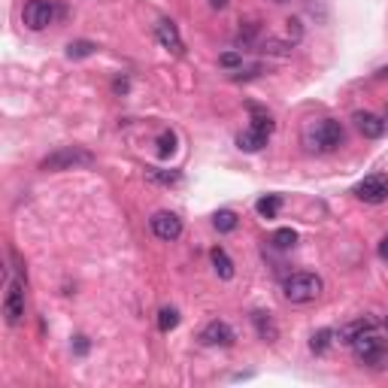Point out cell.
I'll return each mask as SVG.
<instances>
[{"instance_id":"2e32d148","label":"cell","mask_w":388,"mask_h":388,"mask_svg":"<svg viewBox=\"0 0 388 388\" xmlns=\"http://www.w3.org/2000/svg\"><path fill=\"white\" fill-rule=\"evenodd\" d=\"M249 112H252V128H255V130H261V134H267V137L273 134V130H276V121H273L261 107L249 103Z\"/></svg>"},{"instance_id":"cb8c5ba5","label":"cell","mask_w":388,"mask_h":388,"mask_svg":"<svg viewBox=\"0 0 388 388\" xmlns=\"http://www.w3.org/2000/svg\"><path fill=\"white\" fill-rule=\"evenodd\" d=\"M173 152H176V134H173V130H164V134L158 137V155L170 158Z\"/></svg>"},{"instance_id":"52a82bcc","label":"cell","mask_w":388,"mask_h":388,"mask_svg":"<svg viewBox=\"0 0 388 388\" xmlns=\"http://www.w3.org/2000/svg\"><path fill=\"white\" fill-rule=\"evenodd\" d=\"M149 225H152V234L158 237V240L164 243H173L182 237V218L176 213H167V209H161V213H155L152 218H149Z\"/></svg>"},{"instance_id":"3957f363","label":"cell","mask_w":388,"mask_h":388,"mask_svg":"<svg viewBox=\"0 0 388 388\" xmlns=\"http://www.w3.org/2000/svg\"><path fill=\"white\" fill-rule=\"evenodd\" d=\"M282 294L288 304H310L322 294V279L315 273H291L282 282Z\"/></svg>"},{"instance_id":"4dcf8cb0","label":"cell","mask_w":388,"mask_h":388,"mask_svg":"<svg viewBox=\"0 0 388 388\" xmlns=\"http://www.w3.org/2000/svg\"><path fill=\"white\" fill-rule=\"evenodd\" d=\"M112 88H116L119 94H125L128 91V79H116V85H112Z\"/></svg>"},{"instance_id":"e575fe53","label":"cell","mask_w":388,"mask_h":388,"mask_svg":"<svg viewBox=\"0 0 388 388\" xmlns=\"http://www.w3.org/2000/svg\"><path fill=\"white\" fill-rule=\"evenodd\" d=\"M385 328H388V319H385Z\"/></svg>"},{"instance_id":"7c38bea8","label":"cell","mask_w":388,"mask_h":388,"mask_svg":"<svg viewBox=\"0 0 388 388\" xmlns=\"http://www.w3.org/2000/svg\"><path fill=\"white\" fill-rule=\"evenodd\" d=\"M252 324H255V331H258V337H261L264 343H276V340H279V328H276V322H273L270 313L255 310V313H252Z\"/></svg>"},{"instance_id":"d6986e66","label":"cell","mask_w":388,"mask_h":388,"mask_svg":"<svg viewBox=\"0 0 388 388\" xmlns=\"http://www.w3.org/2000/svg\"><path fill=\"white\" fill-rule=\"evenodd\" d=\"M94 52H97V46H94L91 40H73V43H70V46H67V58H70V61L91 58Z\"/></svg>"},{"instance_id":"484cf974","label":"cell","mask_w":388,"mask_h":388,"mask_svg":"<svg viewBox=\"0 0 388 388\" xmlns=\"http://www.w3.org/2000/svg\"><path fill=\"white\" fill-rule=\"evenodd\" d=\"M218 64L227 67V70H234V67H240V64H243V55H240V52H225V55L218 58Z\"/></svg>"},{"instance_id":"f546056e","label":"cell","mask_w":388,"mask_h":388,"mask_svg":"<svg viewBox=\"0 0 388 388\" xmlns=\"http://www.w3.org/2000/svg\"><path fill=\"white\" fill-rule=\"evenodd\" d=\"M379 258L388 261V234L382 237V240H379Z\"/></svg>"},{"instance_id":"d590c367","label":"cell","mask_w":388,"mask_h":388,"mask_svg":"<svg viewBox=\"0 0 388 388\" xmlns=\"http://www.w3.org/2000/svg\"><path fill=\"white\" fill-rule=\"evenodd\" d=\"M385 121H388V119H385Z\"/></svg>"},{"instance_id":"836d02e7","label":"cell","mask_w":388,"mask_h":388,"mask_svg":"<svg viewBox=\"0 0 388 388\" xmlns=\"http://www.w3.org/2000/svg\"><path fill=\"white\" fill-rule=\"evenodd\" d=\"M273 3H285V0H273Z\"/></svg>"},{"instance_id":"277c9868","label":"cell","mask_w":388,"mask_h":388,"mask_svg":"<svg viewBox=\"0 0 388 388\" xmlns=\"http://www.w3.org/2000/svg\"><path fill=\"white\" fill-rule=\"evenodd\" d=\"M352 352H355V358L361 361V364L367 367H379L388 355V340L379 337L376 331H364L361 337L352 340Z\"/></svg>"},{"instance_id":"9c48e42d","label":"cell","mask_w":388,"mask_h":388,"mask_svg":"<svg viewBox=\"0 0 388 388\" xmlns=\"http://www.w3.org/2000/svg\"><path fill=\"white\" fill-rule=\"evenodd\" d=\"M200 346H231L234 343V331H231V324L227 322H209L204 331H200Z\"/></svg>"},{"instance_id":"83f0119b","label":"cell","mask_w":388,"mask_h":388,"mask_svg":"<svg viewBox=\"0 0 388 388\" xmlns=\"http://www.w3.org/2000/svg\"><path fill=\"white\" fill-rule=\"evenodd\" d=\"M255 33H258V22H246V28H240V40L243 43H252Z\"/></svg>"},{"instance_id":"44dd1931","label":"cell","mask_w":388,"mask_h":388,"mask_svg":"<svg viewBox=\"0 0 388 388\" xmlns=\"http://www.w3.org/2000/svg\"><path fill=\"white\" fill-rule=\"evenodd\" d=\"M334 337H337V334L328 331V328L315 331V334H313V340H310V349L315 352V355H324V352H328V346L334 343Z\"/></svg>"},{"instance_id":"d6a6232c","label":"cell","mask_w":388,"mask_h":388,"mask_svg":"<svg viewBox=\"0 0 388 388\" xmlns=\"http://www.w3.org/2000/svg\"><path fill=\"white\" fill-rule=\"evenodd\" d=\"M379 76H382V79H388V67H385V70H379Z\"/></svg>"},{"instance_id":"7a4b0ae2","label":"cell","mask_w":388,"mask_h":388,"mask_svg":"<svg viewBox=\"0 0 388 388\" xmlns=\"http://www.w3.org/2000/svg\"><path fill=\"white\" fill-rule=\"evenodd\" d=\"M94 164V155L82 146H64L58 152L46 155L40 161V170L46 173H61V170H76V167H91Z\"/></svg>"},{"instance_id":"5bb4252c","label":"cell","mask_w":388,"mask_h":388,"mask_svg":"<svg viewBox=\"0 0 388 388\" xmlns=\"http://www.w3.org/2000/svg\"><path fill=\"white\" fill-rule=\"evenodd\" d=\"M373 328H376V322H373V319H364V315H361V319L343 324V328L337 331V340H340V343H349V346H352V340L361 337L364 331H373Z\"/></svg>"},{"instance_id":"ffe728a7","label":"cell","mask_w":388,"mask_h":388,"mask_svg":"<svg viewBox=\"0 0 388 388\" xmlns=\"http://www.w3.org/2000/svg\"><path fill=\"white\" fill-rule=\"evenodd\" d=\"M146 179L149 182H158V185H179L182 182V173L179 170H146Z\"/></svg>"},{"instance_id":"1f68e13d","label":"cell","mask_w":388,"mask_h":388,"mask_svg":"<svg viewBox=\"0 0 388 388\" xmlns=\"http://www.w3.org/2000/svg\"><path fill=\"white\" fill-rule=\"evenodd\" d=\"M227 3H231V0H209V6H213V10H225Z\"/></svg>"},{"instance_id":"6da1fadb","label":"cell","mask_w":388,"mask_h":388,"mask_svg":"<svg viewBox=\"0 0 388 388\" xmlns=\"http://www.w3.org/2000/svg\"><path fill=\"white\" fill-rule=\"evenodd\" d=\"M304 140H306V146H310L313 152H334V149L343 146V140H346V130H343L340 121L322 119V121H315V125L306 128Z\"/></svg>"},{"instance_id":"8992f818","label":"cell","mask_w":388,"mask_h":388,"mask_svg":"<svg viewBox=\"0 0 388 388\" xmlns=\"http://www.w3.org/2000/svg\"><path fill=\"white\" fill-rule=\"evenodd\" d=\"M22 22H24V28H31V31H46L49 24L55 22V3H52V0H31V3H24Z\"/></svg>"},{"instance_id":"4fadbf2b","label":"cell","mask_w":388,"mask_h":388,"mask_svg":"<svg viewBox=\"0 0 388 388\" xmlns=\"http://www.w3.org/2000/svg\"><path fill=\"white\" fill-rule=\"evenodd\" d=\"M267 134H261V130H255V128H249V130H243V134H237V146H240V152H249V155H255V152H261L264 146H267Z\"/></svg>"},{"instance_id":"7402d4cb","label":"cell","mask_w":388,"mask_h":388,"mask_svg":"<svg viewBox=\"0 0 388 388\" xmlns=\"http://www.w3.org/2000/svg\"><path fill=\"white\" fill-rule=\"evenodd\" d=\"M270 243L276 246V249H282V252H285V249H294V243H297V234L291 231V227H279V231L270 237Z\"/></svg>"},{"instance_id":"ac0fdd59","label":"cell","mask_w":388,"mask_h":388,"mask_svg":"<svg viewBox=\"0 0 388 388\" xmlns=\"http://www.w3.org/2000/svg\"><path fill=\"white\" fill-rule=\"evenodd\" d=\"M279 207H282V197H279V194H267V197H261L258 204H255V209H258L261 218H276Z\"/></svg>"},{"instance_id":"8fae6325","label":"cell","mask_w":388,"mask_h":388,"mask_svg":"<svg viewBox=\"0 0 388 388\" xmlns=\"http://www.w3.org/2000/svg\"><path fill=\"white\" fill-rule=\"evenodd\" d=\"M355 125L367 140H379L385 134V119L373 116V112H355Z\"/></svg>"},{"instance_id":"603a6c76","label":"cell","mask_w":388,"mask_h":388,"mask_svg":"<svg viewBox=\"0 0 388 388\" xmlns=\"http://www.w3.org/2000/svg\"><path fill=\"white\" fill-rule=\"evenodd\" d=\"M176 324H179V310H173V306H164V310L158 313V328L167 334V331H173Z\"/></svg>"},{"instance_id":"f1b7e54d","label":"cell","mask_w":388,"mask_h":388,"mask_svg":"<svg viewBox=\"0 0 388 388\" xmlns=\"http://www.w3.org/2000/svg\"><path fill=\"white\" fill-rule=\"evenodd\" d=\"M285 24H288V37H291V40H301V33H304V31H301V22H297V19H288Z\"/></svg>"},{"instance_id":"ba28073f","label":"cell","mask_w":388,"mask_h":388,"mask_svg":"<svg viewBox=\"0 0 388 388\" xmlns=\"http://www.w3.org/2000/svg\"><path fill=\"white\" fill-rule=\"evenodd\" d=\"M3 315H6V324H19L24 319V282L22 279H13L10 285H6Z\"/></svg>"},{"instance_id":"e0dca14e","label":"cell","mask_w":388,"mask_h":388,"mask_svg":"<svg viewBox=\"0 0 388 388\" xmlns=\"http://www.w3.org/2000/svg\"><path fill=\"white\" fill-rule=\"evenodd\" d=\"M213 225L218 234H231L237 225H240V218H237V213H231V209H218V213L213 216Z\"/></svg>"},{"instance_id":"d4e9b609","label":"cell","mask_w":388,"mask_h":388,"mask_svg":"<svg viewBox=\"0 0 388 388\" xmlns=\"http://www.w3.org/2000/svg\"><path fill=\"white\" fill-rule=\"evenodd\" d=\"M267 55H279V58H285V55H291V43H282V40H264V46H261Z\"/></svg>"},{"instance_id":"4316f807","label":"cell","mask_w":388,"mask_h":388,"mask_svg":"<svg viewBox=\"0 0 388 388\" xmlns=\"http://www.w3.org/2000/svg\"><path fill=\"white\" fill-rule=\"evenodd\" d=\"M88 349H91L88 337H82V334H79V337H73V352H76V355H88Z\"/></svg>"},{"instance_id":"9a60e30c","label":"cell","mask_w":388,"mask_h":388,"mask_svg":"<svg viewBox=\"0 0 388 388\" xmlns=\"http://www.w3.org/2000/svg\"><path fill=\"white\" fill-rule=\"evenodd\" d=\"M209 258H213V267L218 273V279H234V261L227 258V252L222 246H216L213 252H209Z\"/></svg>"},{"instance_id":"30bf717a","label":"cell","mask_w":388,"mask_h":388,"mask_svg":"<svg viewBox=\"0 0 388 388\" xmlns=\"http://www.w3.org/2000/svg\"><path fill=\"white\" fill-rule=\"evenodd\" d=\"M155 37H158V43L167 49V52H173V55H182V37H179V28L170 22V19H161L155 24Z\"/></svg>"},{"instance_id":"5b68a950","label":"cell","mask_w":388,"mask_h":388,"mask_svg":"<svg viewBox=\"0 0 388 388\" xmlns=\"http://www.w3.org/2000/svg\"><path fill=\"white\" fill-rule=\"evenodd\" d=\"M355 197L364 200V204H385L388 200V173H370L358 182Z\"/></svg>"}]
</instances>
